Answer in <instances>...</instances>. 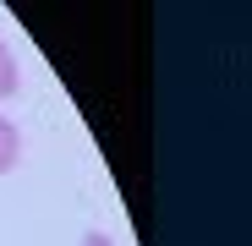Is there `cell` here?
<instances>
[{
  "label": "cell",
  "mask_w": 252,
  "mask_h": 246,
  "mask_svg": "<svg viewBox=\"0 0 252 246\" xmlns=\"http://www.w3.org/2000/svg\"><path fill=\"white\" fill-rule=\"evenodd\" d=\"M17 164H22V132L0 115V175H11Z\"/></svg>",
  "instance_id": "6da1fadb"
},
{
  "label": "cell",
  "mask_w": 252,
  "mask_h": 246,
  "mask_svg": "<svg viewBox=\"0 0 252 246\" xmlns=\"http://www.w3.org/2000/svg\"><path fill=\"white\" fill-rule=\"evenodd\" d=\"M22 88V66H17V55H11V44L0 38V99H11Z\"/></svg>",
  "instance_id": "7a4b0ae2"
},
{
  "label": "cell",
  "mask_w": 252,
  "mask_h": 246,
  "mask_svg": "<svg viewBox=\"0 0 252 246\" xmlns=\"http://www.w3.org/2000/svg\"><path fill=\"white\" fill-rule=\"evenodd\" d=\"M82 246H115V241H110V235H99V230H94V235H82Z\"/></svg>",
  "instance_id": "3957f363"
}]
</instances>
